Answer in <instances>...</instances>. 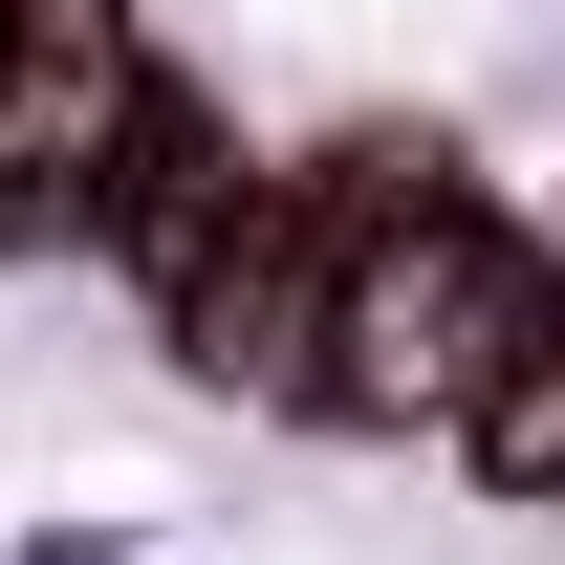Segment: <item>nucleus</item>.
<instances>
[{
    "label": "nucleus",
    "mask_w": 565,
    "mask_h": 565,
    "mask_svg": "<svg viewBox=\"0 0 565 565\" xmlns=\"http://www.w3.org/2000/svg\"><path fill=\"white\" fill-rule=\"evenodd\" d=\"M435 152H327V174H239V217H217L196 262L152 282V327H174V370L196 392H327V282H349L370 217H414Z\"/></svg>",
    "instance_id": "nucleus-1"
},
{
    "label": "nucleus",
    "mask_w": 565,
    "mask_h": 565,
    "mask_svg": "<svg viewBox=\"0 0 565 565\" xmlns=\"http://www.w3.org/2000/svg\"><path fill=\"white\" fill-rule=\"evenodd\" d=\"M457 457H479L500 500H565V282H544V327L479 370V414H457Z\"/></svg>",
    "instance_id": "nucleus-4"
},
{
    "label": "nucleus",
    "mask_w": 565,
    "mask_h": 565,
    "mask_svg": "<svg viewBox=\"0 0 565 565\" xmlns=\"http://www.w3.org/2000/svg\"><path fill=\"white\" fill-rule=\"evenodd\" d=\"M544 282H565V262H522V239L457 217V196L370 217L349 282H327V392H305V414H392V435L435 414V435H457V414H479V370L544 327Z\"/></svg>",
    "instance_id": "nucleus-2"
},
{
    "label": "nucleus",
    "mask_w": 565,
    "mask_h": 565,
    "mask_svg": "<svg viewBox=\"0 0 565 565\" xmlns=\"http://www.w3.org/2000/svg\"><path fill=\"white\" fill-rule=\"evenodd\" d=\"M152 131L131 0H0V239H87Z\"/></svg>",
    "instance_id": "nucleus-3"
}]
</instances>
